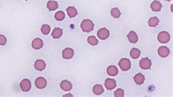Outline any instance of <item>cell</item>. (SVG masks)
<instances>
[{"mask_svg": "<svg viewBox=\"0 0 173 97\" xmlns=\"http://www.w3.org/2000/svg\"><path fill=\"white\" fill-rule=\"evenodd\" d=\"M81 27L83 31L88 33V32H91V31H93L94 27V24L91 20H89V19H85V20L83 21L82 23H81Z\"/></svg>", "mask_w": 173, "mask_h": 97, "instance_id": "cell-1", "label": "cell"}, {"mask_svg": "<svg viewBox=\"0 0 173 97\" xmlns=\"http://www.w3.org/2000/svg\"><path fill=\"white\" fill-rule=\"evenodd\" d=\"M158 41L161 43H167L170 40V35L167 31H161L158 35Z\"/></svg>", "mask_w": 173, "mask_h": 97, "instance_id": "cell-2", "label": "cell"}, {"mask_svg": "<svg viewBox=\"0 0 173 97\" xmlns=\"http://www.w3.org/2000/svg\"><path fill=\"white\" fill-rule=\"evenodd\" d=\"M118 65L122 71H127L131 68V61L128 58H122L119 61Z\"/></svg>", "mask_w": 173, "mask_h": 97, "instance_id": "cell-3", "label": "cell"}, {"mask_svg": "<svg viewBox=\"0 0 173 97\" xmlns=\"http://www.w3.org/2000/svg\"><path fill=\"white\" fill-rule=\"evenodd\" d=\"M20 87L23 92H28L31 90V83L29 79H23L20 82Z\"/></svg>", "mask_w": 173, "mask_h": 97, "instance_id": "cell-4", "label": "cell"}, {"mask_svg": "<svg viewBox=\"0 0 173 97\" xmlns=\"http://www.w3.org/2000/svg\"><path fill=\"white\" fill-rule=\"evenodd\" d=\"M35 86L39 89H43L47 86V80L44 77H39L35 80Z\"/></svg>", "mask_w": 173, "mask_h": 97, "instance_id": "cell-5", "label": "cell"}, {"mask_svg": "<svg viewBox=\"0 0 173 97\" xmlns=\"http://www.w3.org/2000/svg\"><path fill=\"white\" fill-rule=\"evenodd\" d=\"M97 36L100 40H104L110 36V31L107 29L102 28L97 31Z\"/></svg>", "mask_w": 173, "mask_h": 97, "instance_id": "cell-6", "label": "cell"}, {"mask_svg": "<svg viewBox=\"0 0 173 97\" xmlns=\"http://www.w3.org/2000/svg\"><path fill=\"white\" fill-rule=\"evenodd\" d=\"M140 66L142 69H150L151 67V61L148 58H143L140 60Z\"/></svg>", "mask_w": 173, "mask_h": 97, "instance_id": "cell-7", "label": "cell"}, {"mask_svg": "<svg viewBox=\"0 0 173 97\" xmlns=\"http://www.w3.org/2000/svg\"><path fill=\"white\" fill-rule=\"evenodd\" d=\"M170 50L167 47L162 46L159 47L158 49V54L160 57L166 58L170 55Z\"/></svg>", "mask_w": 173, "mask_h": 97, "instance_id": "cell-8", "label": "cell"}, {"mask_svg": "<svg viewBox=\"0 0 173 97\" xmlns=\"http://www.w3.org/2000/svg\"><path fill=\"white\" fill-rule=\"evenodd\" d=\"M74 56V50L72 48H67L62 51V57L65 59H70Z\"/></svg>", "mask_w": 173, "mask_h": 97, "instance_id": "cell-9", "label": "cell"}, {"mask_svg": "<svg viewBox=\"0 0 173 97\" xmlns=\"http://www.w3.org/2000/svg\"><path fill=\"white\" fill-rule=\"evenodd\" d=\"M104 86L107 90H112L116 87V82L115 80L111 79V78H107L105 80L104 82Z\"/></svg>", "mask_w": 173, "mask_h": 97, "instance_id": "cell-10", "label": "cell"}, {"mask_svg": "<svg viewBox=\"0 0 173 97\" xmlns=\"http://www.w3.org/2000/svg\"><path fill=\"white\" fill-rule=\"evenodd\" d=\"M31 46L35 50L41 49L43 46V41L40 38H35L31 43Z\"/></svg>", "mask_w": 173, "mask_h": 97, "instance_id": "cell-11", "label": "cell"}, {"mask_svg": "<svg viewBox=\"0 0 173 97\" xmlns=\"http://www.w3.org/2000/svg\"><path fill=\"white\" fill-rule=\"evenodd\" d=\"M60 87L65 91H69V90H71L72 88H73V85H72V83L69 81L65 80H63L61 82Z\"/></svg>", "mask_w": 173, "mask_h": 97, "instance_id": "cell-12", "label": "cell"}, {"mask_svg": "<svg viewBox=\"0 0 173 97\" xmlns=\"http://www.w3.org/2000/svg\"><path fill=\"white\" fill-rule=\"evenodd\" d=\"M35 68L38 71H43L46 67V64L43 60L38 59L35 63Z\"/></svg>", "mask_w": 173, "mask_h": 97, "instance_id": "cell-13", "label": "cell"}, {"mask_svg": "<svg viewBox=\"0 0 173 97\" xmlns=\"http://www.w3.org/2000/svg\"><path fill=\"white\" fill-rule=\"evenodd\" d=\"M162 3H161L159 1H157V0L153 1V2L151 3V5H150V8H151V10L154 12H159L160 10H162Z\"/></svg>", "mask_w": 173, "mask_h": 97, "instance_id": "cell-14", "label": "cell"}, {"mask_svg": "<svg viewBox=\"0 0 173 97\" xmlns=\"http://www.w3.org/2000/svg\"><path fill=\"white\" fill-rule=\"evenodd\" d=\"M127 37H128V40L131 43H133V44H135L137 43V42L138 41V36L137 35V34L133 31H131L128 35H127Z\"/></svg>", "mask_w": 173, "mask_h": 97, "instance_id": "cell-15", "label": "cell"}, {"mask_svg": "<svg viewBox=\"0 0 173 97\" xmlns=\"http://www.w3.org/2000/svg\"><path fill=\"white\" fill-rule=\"evenodd\" d=\"M107 73L110 76H116L118 73V69L114 65H111V66L107 67Z\"/></svg>", "mask_w": 173, "mask_h": 97, "instance_id": "cell-16", "label": "cell"}, {"mask_svg": "<svg viewBox=\"0 0 173 97\" xmlns=\"http://www.w3.org/2000/svg\"><path fill=\"white\" fill-rule=\"evenodd\" d=\"M58 7H59V5H58V2H56V1L49 0L48 3H47V8H48L50 11H54Z\"/></svg>", "mask_w": 173, "mask_h": 97, "instance_id": "cell-17", "label": "cell"}, {"mask_svg": "<svg viewBox=\"0 0 173 97\" xmlns=\"http://www.w3.org/2000/svg\"><path fill=\"white\" fill-rule=\"evenodd\" d=\"M67 13L69 18H74L76 15H78V10H76V8L73 6H70V7L67 8Z\"/></svg>", "mask_w": 173, "mask_h": 97, "instance_id": "cell-18", "label": "cell"}, {"mask_svg": "<svg viewBox=\"0 0 173 97\" xmlns=\"http://www.w3.org/2000/svg\"><path fill=\"white\" fill-rule=\"evenodd\" d=\"M134 80L137 85H142V84L144 83V81H145V76L142 74L138 73V74H137L134 76Z\"/></svg>", "mask_w": 173, "mask_h": 97, "instance_id": "cell-19", "label": "cell"}, {"mask_svg": "<svg viewBox=\"0 0 173 97\" xmlns=\"http://www.w3.org/2000/svg\"><path fill=\"white\" fill-rule=\"evenodd\" d=\"M63 35V30L60 28H55L51 34L53 39H59Z\"/></svg>", "mask_w": 173, "mask_h": 97, "instance_id": "cell-20", "label": "cell"}, {"mask_svg": "<svg viewBox=\"0 0 173 97\" xmlns=\"http://www.w3.org/2000/svg\"><path fill=\"white\" fill-rule=\"evenodd\" d=\"M141 52L137 48H132L130 51V56L133 59H137L140 56Z\"/></svg>", "mask_w": 173, "mask_h": 97, "instance_id": "cell-21", "label": "cell"}, {"mask_svg": "<svg viewBox=\"0 0 173 97\" xmlns=\"http://www.w3.org/2000/svg\"><path fill=\"white\" fill-rule=\"evenodd\" d=\"M93 92L94 94H95L96 95H101L102 94H103L104 92V88L102 87L101 85H95L93 88Z\"/></svg>", "mask_w": 173, "mask_h": 97, "instance_id": "cell-22", "label": "cell"}, {"mask_svg": "<svg viewBox=\"0 0 173 97\" xmlns=\"http://www.w3.org/2000/svg\"><path fill=\"white\" fill-rule=\"evenodd\" d=\"M158 23H159V20L157 17H152L148 21V25L150 27H156L158 26Z\"/></svg>", "mask_w": 173, "mask_h": 97, "instance_id": "cell-23", "label": "cell"}, {"mask_svg": "<svg viewBox=\"0 0 173 97\" xmlns=\"http://www.w3.org/2000/svg\"><path fill=\"white\" fill-rule=\"evenodd\" d=\"M65 14L63 11H59L55 14V18H56V21H63L65 19Z\"/></svg>", "mask_w": 173, "mask_h": 97, "instance_id": "cell-24", "label": "cell"}, {"mask_svg": "<svg viewBox=\"0 0 173 97\" xmlns=\"http://www.w3.org/2000/svg\"><path fill=\"white\" fill-rule=\"evenodd\" d=\"M111 15L115 18H118L120 16V12L118 8L117 7H114L111 10Z\"/></svg>", "mask_w": 173, "mask_h": 97, "instance_id": "cell-25", "label": "cell"}, {"mask_svg": "<svg viewBox=\"0 0 173 97\" xmlns=\"http://www.w3.org/2000/svg\"><path fill=\"white\" fill-rule=\"evenodd\" d=\"M51 31V27L49 25L47 24H43L41 27V32L45 35H47L50 33Z\"/></svg>", "mask_w": 173, "mask_h": 97, "instance_id": "cell-26", "label": "cell"}, {"mask_svg": "<svg viewBox=\"0 0 173 97\" xmlns=\"http://www.w3.org/2000/svg\"><path fill=\"white\" fill-rule=\"evenodd\" d=\"M87 41L91 45H94H94H96L98 44V43H99L97 39L94 36H89L87 39Z\"/></svg>", "mask_w": 173, "mask_h": 97, "instance_id": "cell-27", "label": "cell"}, {"mask_svg": "<svg viewBox=\"0 0 173 97\" xmlns=\"http://www.w3.org/2000/svg\"><path fill=\"white\" fill-rule=\"evenodd\" d=\"M114 96L115 97H123L124 96V91L123 89L118 88L114 92Z\"/></svg>", "mask_w": 173, "mask_h": 97, "instance_id": "cell-28", "label": "cell"}, {"mask_svg": "<svg viewBox=\"0 0 173 97\" xmlns=\"http://www.w3.org/2000/svg\"><path fill=\"white\" fill-rule=\"evenodd\" d=\"M7 43V38L4 35H0V45H5Z\"/></svg>", "mask_w": 173, "mask_h": 97, "instance_id": "cell-29", "label": "cell"}, {"mask_svg": "<svg viewBox=\"0 0 173 97\" xmlns=\"http://www.w3.org/2000/svg\"><path fill=\"white\" fill-rule=\"evenodd\" d=\"M64 96H73V95L72 94H67V95H65Z\"/></svg>", "mask_w": 173, "mask_h": 97, "instance_id": "cell-30", "label": "cell"}, {"mask_svg": "<svg viewBox=\"0 0 173 97\" xmlns=\"http://www.w3.org/2000/svg\"><path fill=\"white\" fill-rule=\"evenodd\" d=\"M166 1H171V0H166Z\"/></svg>", "mask_w": 173, "mask_h": 97, "instance_id": "cell-31", "label": "cell"}, {"mask_svg": "<svg viewBox=\"0 0 173 97\" xmlns=\"http://www.w3.org/2000/svg\"><path fill=\"white\" fill-rule=\"evenodd\" d=\"M26 1H27V0H26Z\"/></svg>", "mask_w": 173, "mask_h": 97, "instance_id": "cell-32", "label": "cell"}]
</instances>
